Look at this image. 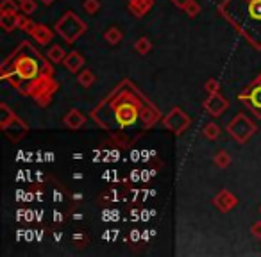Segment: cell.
<instances>
[{
	"label": "cell",
	"mask_w": 261,
	"mask_h": 257,
	"mask_svg": "<svg viewBox=\"0 0 261 257\" xmlns=\"http://www.w3.org/2000/svg\"><path fill=\"white\" fill-rule=\"evenodd\" d=\"M56 30L57 34L63 36L64 41L73 43L84 30H86V25L79 20V16L73 15V13H64L63 18L56 23Z\"/></svg>",
	"instance_id": "cell-1"
},
{
	"label": "cell",
	"mask_w": 261,
	"mask_h": 257,
	"mask_svg": "<svg viewBox=\"0 0 261 257\" xmlns=\"http://www.w3.org/2000/svg\"><path fill=\"white\" fill-rule=\"evenodd\" d=\"M227 131H229V134H231L236 141L245 143V141L254 134L256 127H254V123L245 116V114H236L235 120L227 125Z\"/></svg>",
	"instance_id": "cell-2"
},
{
	"label": "cell",
	"mask_w": 261,
	"mask_h": 257,
	"mask_svg": "<svg viewBox=\"0 0 261 257\" xmlns=\"http://www.w3.org/2000/svg\"><path fill=\"white\" fill-rule=\"evenodd\" d=\"M163 125H165L168 131H172V133L181 134L182 131H184V128L190 125V116L182 113L179 107H175V109H172L170 113L165 116V120H163Z\"/></svg>",
	"instance_id": "cell-3"
},
{
	"label": "cell",
	"mask_w": 261,
	"mask_h": 257,
	"mask_svg": "<svg viewBox=\"0 0 261 257\" xmlns=\"http://www.w3.org/2000/svg\"><path fill=\"white\" fill-rule=\"evenodd\" d=\"M227 106H229V102H227L226 99H223L222 95L216 91V93H211L206 99V102H204V107H206V111H208L211 116H220V114L223 113V111L227 109Z\"/></svg>",
	"instance_id": "cell-4"
},
{
	"label": "cell",
	"mask_w": 261,
	"mask_h": 257,
	"mask_svg": "<svg viewBox=\"0 0 261 257\" xmlns=\"http://www.w3.org/2000/svg\"><path fill=\"white\" fill-rule=\"evenodd\" d=\"M215 205L220 209L222 212H227V211H231V209L236 207V204H238V198L233 195L231 191H227V189H222V191L218 193L215 197Z\"/></svg>",
	"instance_id": "cell-5"
},
{
	"label": "cell",
	"mask_w": 261,
	"mask_h": 257,
	"mask_svg": "<svg viewBox=\"0 0 261 257\" xmlns=\"http://www.w3.org/2000/svg\"><path fill=\"white\" fill-rule=\"evenodd\" d=\"M16 73H18L22 79H34L38 75V64L32 59H27V57H22L16 63Z\"/></svg>",
	"instance_id": "cell-6"
},
{
	"label": "cell",
	"mask_w": 261,
	"mask_h": 257,
	"mask_svg": "<svg viewBox=\"0 0 261 257\" xmlns=\"http://www.w3.org/2000/svg\"><path fill=\"white\" fill-rule=\"evenodd\" d=\"M20 22H22V16H18V11L2 13V16H0V27L6 32H11L16 27H20Z\"/></svg>",
	"instance_id": "cell-7"
},
{
	"label": "cell",
	"mask_w": 261,
	"mask_h": 257,
	"mask_svg": "<svg viewBox=\"0 0 261 257\" xmlns=\"http://www.w3.org/2000/svg\"><path fill=\"white\" fill-rule=\"evenodd\" d=\"M63 64L66 66V70H70L72 73H77V72H81V68H83L84 57L81 56L79 52H76V50H73V52L66 54V57H64Z\"/></svg>",
	"instance_id": "cell-8"
},
{
	"label": "cell",
	"mask_w": 261,
	"mask_h": 257,
	"mask_svg": "<svg viewBox=\"0 0 261 257\" xmlns=\"http://www.w3.org/2000/svg\"><path fill=\"white\" fill-rule=\"evenodd\" d=\"M84 123H86V116L77 109H72L66 116H64V125L68 128H73V131H76V128H81Z\"/></svg>",
	"instance_id": "cell-9"
},
{
	"label": "cell",
	"mask_w": 261,
	"mask_h": 257,
	"mask_svg": "<svg viewBox=\"0 0 261 257\" xmlns=\"http://www.w3.org/2000/svg\"><path fill=\"white\" fill-rule=\"evenodd\" d=\"M32 36H34V39L40 45H47L52 39V30L45 25H36V29L32 30Z\"/></svg>",
	"instance_id": "cell-10"
},
{
	"label": "cell",
	"mask_w": 261,
	"mask_h": 257,
	"mask_svg": "<svg viewBox=\"0 0 261 257\" xmlns=\"http://www.w3.org/2000/svg\"><path fill=\"white\" fill-rule=\"evenodd\" d=\"M240 99H247L249 100V104L254 107L256 111H261V84L257 88H254L252 91H250L249 95H240Z\"/></svg>",
	"instance_id": "cell-11"
},
{
	"label": "cell",
	"mask_w": 261,
	"mask_h": 257,
	"mask_svg": "<svg viewBox=\"0 0 261 257\" xmlns=\"http://www.w3.org/2000/svg\"><path fill=\"white\" fill-rule=\"evenodd\" d=\"M152 6V0H138V2H133V4H129V9L133 11V15L136 16H143L145 13L151 9Z\"/></svg>",
	"instance_id": "cell-12"
},
{
	"label": "cell",
	"mask_w": 261,
	"mask_h": 257,
	"mask_svg": "<svg viewBox=\"0 0 261 257\" xmlns=\"http://www.w3.org/2000/svg\"><path fill=\"white\" fill-rule=\"evenodd\" d=\"M104 39H106L109 45H118V43L124 39V34H122V30L118 27H109L106 30V34H104Z\"/></svg>",
	"instance_id": "cell-13"
},
{
	"label": "cell",
	"mask_w": 261,
	"mask_h": 257,
	"mask_svg": "<svg viewBox=\"0 0 261 257\" xmlns=\"http://www.w3.org/2000/svg\"><path fill=\"white\" fill-rule=\"evenodd\" d=\"M47 57H49L52 63H63L64 57H66V54H64V50L61 49V47L54 45L49 49V52H47Z\"/></svg>",
	"instance_id": "cell-14"
},
{
	"label": "cell",
	"mask_w": 261,
	"mask_h": 257,
	"mask_svg": "<svg viewBox=\"0 0 261 257\" xmlns=\"http://www.w3.org/2000/svg\"><path fill=\"white\" fill-rule=\"evenodd\" d=\"M77 80H79V84L83 88H90L95 82V73L91 70H83L79 73V77H77Z\"/></svg>",
	"instance_id": "cell-15"
},
{
	"label": "cell",
	"mask_w": 261,
	"mask_h": 257,
	"mask_svg": "<svg viewBox=\"0 0 261 257\" xmlns=\"http://www.w3.org/2000/svg\"><path fill=\"white\" fill-rule=\"evenodd\" d=\"M15 114L11 113V111H9V107L6 106V104H2V106H0V125H2V128L6 127V125L9 123V121H13L15 120Z\"/></svg>",
	"instance_id": "cell-16"
},
{
	"label": "cell",
	"mask_w": 261,
	"mask_h": 257,
	"mask_svg": "<svg viewBox=\"0 0 261 257\" xmlns=\"http://www.w3.org/2000/svg\"><path fill=\"white\" fill-rule=\"evenodd\" d=\"M215 164L218 168H227L231 164V155L227 154L226 150H220L218 154L215 155Z\"/></svg>",
	"instance_id": "cell-17"
},
{
	"label": "cell",
	"mask_w": 261,
	"mask_h": 257,
	"mask_svg": "<svg viewBox=\"0 0 261 257\" xmlns=\"http://www.w3.org/2000/svg\"><path fill=\"white\" fill-rule=\"evenodd\" d=\"M202 133H204V136L208 138V140H216V138L220 136V127L215 123V121H211V123L206 125Z\"/></svg>",
	"instance_id": "cell-18"
},
{
	"label": "cell",
	"mask_w": 261,
	"mask_h": 257,
	"mask_svg": "<svg viewBox=\"0 0 261 257\" xmlns=\"http://www.w3.org/2000/svg\"><path fill=\"white\" fill-rule=\"evenodd\" d=\"M136 52L138 54H141V56H145V54H148L151 52V49H152V43H151V39L148 38H140L136 41Z\"/></svg>",
	"instance_id": "cell-19"
},
{
	"label": "cell",
	"mask_w": 261,
	"mask_h": 257,
	"mask_svg": "<svg viewBox=\"0 0 261 257\" xmlns=\"http://www.w3.org/2000/svg\"><path fill=\"white\" fill-rule=\"evenodd\" d=\"M20 11L23 15H32L36 11V2L34 0H20Z\"/></svg>",
	"instance_id": "cell-20"
},
{
	"label": "cell",
	"mask_w": 261,
	"mask_h": 257,
	"mask_svg": "<svg viewBox=\"0 0 261 257\" xmlns=\"http://www.w3.org/2000/svg\"><path fill=\"white\" fill-rule=\"evenodd\" d=\"M83 8H84V11H86V13L93 15V13H97L100 9V2H99V0H84Z\"/></svg>",
	"instance_id": "cell-21"
},
{
	"label": "cell",
	"mask_w": 261,
	"mask_h": 257,
	"mask_svg": "<svg viewBox=\"0 0 261 257\" xmlns=\"http://www.w3.org/2000/svg\"><path fill=\"white\" fill-rule=\"evenodd\" d=\"M184 11H186V15H188L190 18H195V16H197L199 13H201V6H199L197 2H195V0H193V2H190V6L184 9Z\"/></svg>",
	"instance_id": "cell-22"
},
{
	"label": "cell",
	"mask_w": 261,
	"mask_h": 257,
	"mask_svg": "<svg viewBox=\"0 0 261 257\" xmlns=\"http://www.w3.org/2000/svg\"><path fill=\"white\" fill-rule=\"evenodd\" d=\"M20 9V6H16L13 0H4L2 2V8H0V11L2 13H9V11H18Z\"/></svg>",
	"instance_id": "cell-23"
},
{
	"label": "cell",
	"mask_w": 261,
	"mask_h": 257,
	"mask_svg": "<svg viewBox=\"0 0 261 257\" xmlns=\"http://www.w3.org/2000/svg\"><path fill=\"white\" fill-rule=\"evenodd\" d=\"M204 88H206V91H208L209 95H211V93H216V91H218V82H216L215 79H209L208 82L204 84Z\"/></svg>",
	"instance_id": "cell-24"
},
{
	"label": "cell",
	"mask_w": 261,
	"mask_h": 257,
	"mask_svg": "<svg viewBox=\"0 0 261 257\" xmlns=\"http://www.w3.org/2000/svg\"><path fill=\"white\" fill-rule=\"evenodd\" d=\"M20 27H22L23 30H27V32H30V34H32V30L36 29V23L29 22L27 18H22V22H20Z\"/></svg>",
	"instance_id": "cell-25"
},
{
	"label": "cell",
	"mask_w": 261,
	"mask_h": 257,
	"mask_svg": "<svg viewBox=\"0 0 261 257\" xmlns=\"http://www.w3.org/2000/svg\"><path fill=\"white\" fill-rule=\"evenodd\" d=\"M177 8H181V9H186L190 6V2H193V0H172Z\"/></svg>",
	"instance_id": "cell-26"
},
{
	"label": "cell",
	"mask_w": 261,
	"mask_h": 257,
	"mask_svg": "<svg viewBox=\"0 0 261 257\" xmlns=\"http://www.w3.org/2000/svg\"><path fill=\"white\" fill-rule=\"evenodd\" d=\"M252 234L256 236V238H261V222H256L252 225Z\"/></svg>",
	"instance_id": "cell-27"
},
{
	"label": "cell",
	"mask_w": 261,
	"mask_h": 257,
	"mask_svg": "<svg viewBox=\"0 0 261 257\" xmlns=\"http://www.w3.org/2000/svg\"><path fill=\"white\" fill-rule=\"evenodd\" d=\"M42 2H43V4H47V6H50L54 2V0H42Z\"/></svg>",
	"instance_id": "cell-28"
},
{
	"label": "cell",
	"mask_w": 261,
	"mask_h": 257,
	"mask_svg": "<svg viewBox=\"0 0 261 257\" xmlns=\"http://www.w3.org/2000/svg\"><path fill=\"white\" fill-rule=\"evenodd\" d=\"M127 2L129 4H133V2H138V0H127Z\"/></svg>",
	"instance_id": "cell-29"
},
{
	"label": "cell",
	"mask_w": 261,
	"mask_h": 257,
	"mask_svg": "<svg viewBox=\"0 0 261 257\" xmlns=\"http://www.w3.org/2000/svg\"><path fill=\"white\" fill-rule=\"evenodd\" d=\"M259 84H261V79H259Z\"/></svg>",
	"instance_id": "cell-30"
},
{
	"label": "cell",
	"mask_w": 261,
	"mask_h": 257,
	"mask_svg": "<svg viewBox=\"0 0 261 257\" xmlns=\"http://www.w3.org/2000/svg\"><path fill=\"white\" fill-rule=\"evenodd\" d=\"M259 211H261V209H259Z\"/></svg>",
	"instance_id": "cell-31"
}]
</instances>
